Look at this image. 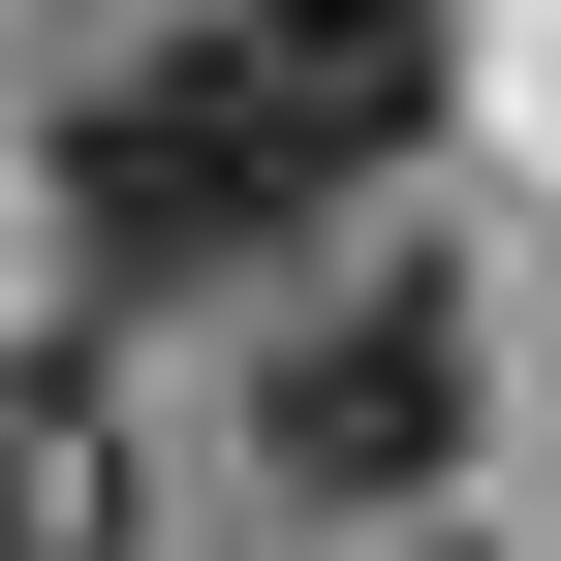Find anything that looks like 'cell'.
<instances>
[{
	"mask_svg": "<svg viewBox=\"0 0 561 561\" xmlns=\"http://www.w3.org/2000/svg\"><path fill=\"white\" fill-rule=\"evenodd\" d=\"M312 125L250 94L219 32H157V62H94V94H62V250L94 280H250V250H312Z\"/></svg>",
	"mask_w": 561,
	"mask_h": 561,
	"instance_id": "6da1fadb",
	"label": "cell"
},
{
	"mask_svg": "<svg viewBox=\"0 0 561 561\" xmlns=\"http://www.w3.org/2000/svg\"><path fill=\"white\" fill-rule=\"evenodd\" d=\"M250 468H280L312 530H405V500L468 468V312H437V280H312L280 375H250Z\"/></svg>",
	"mask_w": 561,
	"mask_h": 561,
	"instance_id": "7a4b0ae2",
	"label": "cell"
},
{
	"mask_svg": "<svg viewBox=\"0 0 561 561\" xmlns=\"http://www.w3.org/2000/svg\"><path fill=\"white\" fill-rule=\"evenodd\" d=\"M219 62L312 157H405V125H437V0H219Z\"/></svg>",
	"mask_w": 561,
	"mask_h": 561,
	"instance_id": "3957f363",
	"label": "cell"
},
{
	"mask_svg": "<svg viewBox=\"0 0 561 561\" xmlns=\"http://www.w3.org/2000/svg\"><path fill=\"white\" fill-rule=\"evenodd\" d=\"M0 561H94V437H0Z\"/></svg>",
	"mask_w": 561,
	"mask_h": 561,
	"instance_id": "277c9868",
	"label": "cell"
}]
</instances>
